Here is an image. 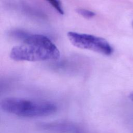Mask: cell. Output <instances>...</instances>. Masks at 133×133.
<instances>
[{
	"label": "cell",
	"instance_id": "52a82bcc",
	"mask_svg": "<svg viewBox=\"0 0 133 133\" xmlns=\"http://www.w3.org/2000/svg\"><path fill=\"white\" fill-rule=\"evenodd\" d=\"M132 26H133V22H132Z\"/></svg>",
	"mask_w": 133,
	"mask_h": 133
},
{
	"label": "cell",
	"instance_id": "5b68a950",
	"mask_svg": "<svg viewBox=\"0 0 133 133\" xmlns=\"http://www.w3.org/2000/svg\"><path fill=\"white\" fill-rule=\"evenodd\" d=\"M49 3L61 15L64 14V10L62 8L61 3L59 0H47Z\"/></svg>",
	"mask_w": 133,
	"mask_h": 133
},
{
	"label": "cell",
	"instance_id": "7a4b0ae2",
	"mask_svg": "<svg viewBox=\"0 0 133 133\" xmlns=\"http://www.w3.org/2000/svg\"><path fill=\"white\" fill-rule=\"evenodd\" d=\"M4 111L19 116L34 117L48 116L57 111V106L48 101H36L20 98H6L1 102Z\"/></svg>",
	"mask_w": 133,
	"mask_h": 133
},
{
	"label": "cell",
	"instance_id": "6da1fadb",
	"mask_svg": "<svg viewBox=\"0 0 133 133\" xmlns=\"http://www.w3.org/2000/svg\"><path fill=\"white\" fill-rule=\"evenodd\" d=\"M15 35L22 41L21 44L14 47L10 57L16 61H37L57 60L60 52L56 46L46 36L30 34L20 31Z\"/></svg>",
	"mask_w": 133,
	"mask_h": 133
},
{
	"label": "cell",
	"instance_id": "277c9868",
	"mask_svg": "<svg viewBox=\"0 0 133 133\" xmlns=\"http://www.w3.org/2000/svg\"><path fill=\"white\" fill-rule=\"evenodd\" d=\"M44 129L56 133H82L76 126L68 123L54 122L46 123L42 125Z\"/></svg>",
	"mask_w": 133,
	"mask_h": 133
},
{
	"label": "cell",
	"instance_id": "8992f818",
	"mask_svg": "<svg viewBox=\"0 0 133 133\" xmlns=\"http://www.w3.org/2000/svg\"><path fill=\"white\" fill-rule=\"evenodd\" d=\"M76 11L78 14L87 19L93 18L96 15L93 11L85 9H78Z\"/></svg>",
	"mask_w": 133,
	"mask_h": 133
},
{
	"label": "cell",
	"instance_id": "3957f363",
	"mask_svg": "<svg viewBox=\"0 0 133 133\" xmlns=\"http://www.w3.org/2000/svg\"><path fill=\"white\" fill-rule=\"evenodd\" d=\"M67 36L72 44L76 47L92 50L106 56H110L113 53V48L103 38L74 32H68Z\"/></svg>",
	"mask_w": 133,
	"mask_h": 133
}]
</instances>
